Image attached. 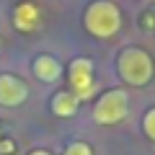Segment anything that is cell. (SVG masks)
Instances as JSON below:
<instances>
[{
  "instance_id": "cell-1",
  "label": "cell",
  "mask_w": 155,
  "mask_h": 155,
  "mask_svg": "<svg viewBox=\"0 0 155 155\" xmlns=\"http://www.w3.org/2000/svg\"><path fill=\"white\" fill-rule=\"evenodd\" d=\"M122 11L116 3L111 0H93L88 8H85V16H83V26L91 36L96 39H111L122 31Z\"/></svg>"
},
{
  "instance_id": "cell-2",
  "label": "cell",
  "mask_w": 155,
  "mask_h": 155,
  "mask_svg": "<svg viewBox=\"0 0 155 155\" xmlns=\"http://www.w3.org/2000/svg\"><path fill=\"white\" fill-rule=\"evenodd\" d=\"M116 72L127 85L132 88H142L153 80L155 75V62L142 47H127L116 57Z\"/></svg>"
},
{
  "instance_id": "cell-3",
  "label": "cell",
  "mask_w": 155,
  "mask_h": 155,
  "mask_svg": "<svg viewBox=\"0 0 155 155\" xmlns=\"http://www.w3.org/2000/svg\"><path fill=\"white\" fill-rule=\"evenodd\" d=\"M127 114H129V93L124 88H114V91L101 93L93 106V122L104 124V127L119 124Z\"/></svg>"
},
{
  "instance_id": "cell-4",
  "label": "cell",
  "mask_w": 155,
  "mask_h": 155,
  "mask_svg": "<svg viewBox=\"0 0 155 155\" xmlns=\"http://www.w3.org/2000/svg\"><path fill=\"white\" fill-rule=\"evenodd\" d=\"M67 78H70V91L80 101L91 98L96 93V78H93V62L88 57H75L67 65Z\"/></svg>"
},
{
  "instance_id": "cell-5",
  "label": "cell",
  "mask_w": 155,
  "mask_h": 155,
  "mask_svg": "<svg viewBox=\"0 0 155 155\" xmlns=\"http://www.w3.org/2000/svg\"><path fill=\"white\" fill-rule=\"evenodd\" d=\"M28 101V85L13 72H3L0 75V106L5 109H16V106Z\"/></svg>"
},
{
  "instance_id": "cell-6",
  "label": "cell",
  "mask_w": 155,
  "mask_h": 155,
  "mask_svg": "<svg viewBox=\"0 0 155 155\" xmlns=\"http://www.w3.org/2000/svg\"><path fill=\"white\" fill-rule=\"evenodd\" d=\"M31 70H34V75H36V80H41V83H57L62 78V62L57 60V57H52V54H39L36 60H34V65H31Z\"/></svg>"
},
{
  "instance_id": "cell-7",
  "label": "cell",
  "mask_w": 155,
  "mask_h": 155,
  "mask_svg": "<svg viewBox=\"0 0 155 155\" xmlns=\"http://www.w3.org/2000/svg\"><path fill=\"white\" fill-rule=\"evenodd\" d=\"M39 23H41V13L34 3H18L16 11H13V26L18 31H36Z\"/></svg>"
},
{
  "instance_id": "cell-8",
  "label": "cell",
  "mask_w": 155,
  "mask_h": 155,
  "mask_svg": "<svg viewBox=\"0 0 155 155\" xmlns=\"http://www.w3.org/2000/svg\"><path fill=\"white\" fill-rule=\"evenodd\" d=\"M78 106H80V98H78L72 91H57L49 101V109L54 111L62 119H70V116L78 114Z\"/></svg>"
},
{
  "instance_id": "cell-9",
  "label": "cell",
  "mask_w": 155,
  "mask_h": 155,
  "mask_svg": "<svg viewBox=\"0 0 155 155\" xmlns=\"http://www.w3.org/2000/svg\"><path fill=\"white\" fill-rule=\"evenodd\" d=\"M142 132H145V137H147V140H153V142H155V106L145 111V116H142Z\"/></svg>"
},
{
  "instance_id": "cell-10",
  "label": "cell",
  "mask_w": 155,
  "mask_h": 155,
  "mask_svg": "<svg viewBox=\"0 0 155 155\" xmlns=\"http://www.w3.org/2000/svg\"><path fill=\"white\" fill-rule=\"evenodd\" d=\"M62 155H93V147H91L88 142H80V140H75V142H70L65 147V153Z\"/></svg>"
},
{
  "instance_id": "cell-11",
  "label": "cell",
  "mask_w": 155,
  "mask_h": 155,
  "mask_svg": "<svg viewBox=\"0 0 155 155\" xmlns=\"http://www.w3.org/2000/svg\"><path fill=\"white\" fill-rule=\"evenodd\" d=\"M28 155H52V153H49V150H41V147H39V150H31Z\"/></svg>"
}]
</instances>
